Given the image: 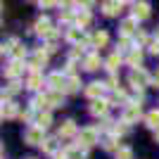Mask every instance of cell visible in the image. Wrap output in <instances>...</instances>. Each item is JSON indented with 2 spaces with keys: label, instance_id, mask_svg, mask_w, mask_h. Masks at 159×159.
<instances>
[{
  "label": "cell",
  "instance_id": "obj_1",
  "mask_svg": "<svg viewBox=\"0 0 159 159\" xmlns=\"http://www.w3.org/2000/svg\"><path fill=\"white\" fill-rule=\"evenodd\" d=\"M140 105L138 102H131V105H126V109H124V114H121V121L124 124H135V121L140 119Z\"/></svg>",
  "mask_w": 159,
  "mask_h": 159
},
{
  "label": "cell",
  "instance_id": "obj_2",
  "mask_svg": "<svg viewBox=\"0 0 159 159\" xmlns=\"http://www.w3.org/2000/svg\"><path fill=\"white\" fill-rule=\"evenodd\" d=\"M36 33H38V36H43V38H50V40L57 36V31H52V29H50V19H48V17H40V19L36 21Z\"/></svg>",
  "mask_w": 159,
  "mask_h": 159
},
{
  "label": "cell",
  "instance_id": "obj_3",
  "mask_svg": "<svg viewBox=\"0 0 159 159\" xmlns=\"http://www.w3.org/2000/svg\"><path fill=\"white\" fill-rule=\"evenodd\" d=\"M128 81H131L135 88H143V86H147V83H150V74H147L145 69H133L131 76H128Z\"/></svg>",
  "mask_w": 159,
  "mask_h": 159
},
{
  "label": "cell",
  "instance_id": "obj_4",
  "mask_svg": "<svg viewBox=\"0 0 159 159\" xmlns=\"http://www.w3.org/2000/svg\"><path fill=\"white\" fill-rule=\"evenodd\" d=\"M24 140H26L29 145H43V143H45V140H43V128H38V126L26 128V133H24Z\"/></svg>",
  "mask_w": 159,
  "mask_h": 159
},
{
  "label": "cell",
  "instance_id": "obj_5",
  "mask_svg": "<svg viewBox=\"0 0 159 159\" xmlns=\"http://www.w3.org/2000/svg\"><path fill=\"white\" fill-rule=\"evenodd\" d=\"M79 143L83 147L95 145V143H98V131H95V128H83V131L79 133Z\"/></svg>",
  "mask_w": 159,
  "mask_h": 159
},
{
  "label": "cell",
  "instance_id": "obj_6",
  "mask_svg": "<svg viewBox=\"0 0 159 159\" xmlns=\"http://www.w3.org/2000/svg\"><path fill=\"white\" fill-rule=\"evenodd\" d=\"M48 83H50V88H52L55 93H60V90H66V79L62 76L60 71H55L48 76Z\"/></svg>",
  "mask_w": 159,
  "mask_h": 159
},
{
  "label": "cell",
  "instance_id": "obj_7",
  "mask_svg": "<svg viewBox=\"0 0 159 159\" xmlns=\"http://www.w3.org/2000/svg\"><path fill=\"white\" fill-rule=\"evenodd\" d=\"M107 109H109V102H107V100H93V105H90V114H93V116H105Z\"/></svg>",
  "mask_w": 159,
  "mask_h": 159
},
{
  "label": "cell",
  "instance_id": "obj_8",
  "mask_svg": "<svg viewBox=\"0 0 159 159\" xmlns=\"http://www.w3.org/2000/svg\"><path fill=\"white\" fill-rule=\"evenodd\" d=\"M150 17V5L147 2H135L133 5V19H147Z\"/></svg>",
  "mask_w": 159,
  "mask_h": 159
},
{
  "label": "cell",
  "instance_id": "obj_9",
  "mask_svg": "<svg viewBox=\"0 0 159 159\" xmlns=\"http://www.w3.org/2000/svg\"><path fill=\"white\" fill-rule=\"evenodd\" d=\"M66 38L71 40V43H81V40H86V36H83V29L81 26H74L66 31ZM86 43H90V40H86Z\"/></svg>",
  "mask_w": 159,
  "mask_h": 159
},
{
  "label": "cell",
  "instance_id": "obj_10",
  "mask_svg": "<svg viewBox=\"0 0 159 159\" xmlns=\"http://www.w3.org/2000/svg\"><path fill=\"white\" fill-rule=\"evenodd\" d=\"M102 93H105V86H102V83H90V86L86 88V95H88V98H93V100H102V98H100Z\"/></svg>",
  "mask_w": 159,
  "mask_h": 159
},
{
  "label": "cell",
  "instance_id": "obj_11",
  "mask_svg": "<svg viewBox=\"0 0 159 159\" xmlns=\"http://www.w3.org/2000/svg\"><path fill=\"white\" fill-rule=\"evenodd\" d=\"M50 124H52V116H50V112H38V116H36V126L45 131Z\"/></svg>",
  "mask_w": 159,
  "mask_h": 159
},
{
  "label": "cell",
  "instance_id": "obj_12",
  "mask_svg": "<svg viewBox=\"0 0 159 159\" xmlns=\"http://www.w3.org/2000/svg\"><path fill=\"white\" fill-rule=\"evenodd\" d=\"M121 7H124V2H105V5H102V12H105L107 17H114V14L121 12Z\"/></svg>",
  "mask_w": 159,
  "mask_h": 159
},
{
  "label": "cell",
  "instance_id": "obj_13",
  "mask_svg": "<svg viewBox=\"0 0 159 159\" xmlns=\"http://www.w3.org/2000/svg\"><path fill=\"white\" fill-rule=\"evenodd\" d=\"M74 133H76V124L74 121H64L60 126V138H71Z\"/></svg>",
  "mask_w": 159,
  "mask_h": 159
},
{
  "label": "cell",
  "instance_id": "obj_14",
  "mask_svg": "<svg viewBox=\"0 0 159 159\" xmlns=\"http://www.w3.org/2000/svg\"><path fill=\"white\" fill-rule=\"evenodd\" d=\"M90 45H93V48H102V45H107V33H105V31L93 33V38H90Z\"/></svg>",
  "mask_w": 159,
  "mask_h": 159
},
{
  "label": "cell",
  "instance_id": "obj_15",
  "mask_svg": "<svg viewBox=\"0 0 159 159\" xmlns=\"http://www.w3.org/2000/svg\"><path fill=\"white\" fill-rule=\"evenodd\" d=\"M21 71H24V66H21V62H17V60H14L12 64L7 66V71H5V76H10V79H14V76H19Z\"/></svg>",
  "mask_w": 159,
  "mask_h": 159
},
{
  "label": "cell",
  "instance_id": "obj_16",
  "mask_svg": "<svg viewBox=\"0 0 159 159\" xmlns=\"http://www.w3.org/2000/svg\"><path fill=\"white\" fill-rule=\"evenodd\" d=\"M145 121H147V126H150V128L157 131V128H159V109H152V112L145 116Z\"/></svg>",
  "mask_w": 159,
  "mask_h": 159
},
{
  "label": "cell",
  "instance_id": "obj_17",
  "mask_svg": "<svg viewBox=\"0 0 159 159\" xmlns=\"http://www.w3.org/2000/svg\"><path fill=\"white\" fill-rule=\"evenodd\" d=\"M83 66H86L88 71H95V69L100 66V57H98V55H88L86 62H83Z\"/></svg>",
  "mask_w": 159,
  "mask_h": 159
},
{
  "label": "cell",
  "instance_id": "obj_18",
  "mask_svg": "<svg viewBox=\"0 0 159 159\" xmlns=\"http://www.w3.org/2000/svg\"><path fill=\"white\" fill-rule=\"evenodd\" d=\"M26 86L31 88V90H38V88L43 86V76H40V74H31V79L26 81Z\"/></svg>",
  "mask_w": 159,
  "mask_h": 159
},
{
  "label": "cell",
  "instance_id": "obj_19",
  "mask_svg": "<svg viewBox=\"0 0 159 159\" xmlns=\"http://www.w3.org/2000/svg\"><path fill=\"white\" fill-rule=\"evenodd\" d=\"M14 114H17V107L12 102H2V119H12Z\"/></svg>",
  "mask_w": 159,
  "mask_h": 159
},
{
  "label": "cell",
  "instance_id": "obj_20",
  "mask_svg": "<svg viewBox=\"0 0 159 159\" xmlns=\"http://www.w3.org/2000/svg\"><path fill=\"white\" fill-rule=\"evenodd\" d=\"M76 21H79V26H81V29L88 26V24H90V12H88V10H81V12L76 14Z\"/></svg>",
  "mask_w": 159,
  "mask_h": 159
},
{
  "label": "cell",
  "instance_id": "obj_21",
  "mask_svg": "<svg viewBox=\"0 0 159 159\" xmlns=\"http://www.w3.org/2000/svg\"><path fill=\"white\" fill-rule=\"evenodd\" d=\"M140 62H143V52H140L138 48H135V50H131V55H128V64H131V66H138Z\"/></svg>",
  "mask_w": 159,
  "mask_h": 159
},
{
  "label": "cell",
  "instance_id": "obj_22",
  "mask_svg": "<svg viewBox=\"0 0 159 159\" xmlns=\"http://www.w3.org/2000/svg\"><path fill=\"white\" fill-rule=\"evenodd\" d=\"M133 29H135V19H124L121 21V33H124V36L133 33Z\"/></svg>",
  "mask_w": 159,
  "mask_h": 159
},
{
  "label": "cell",
  "instance_id": "obj_23",
  "mask_svg": "<svg viewBox=\"0 0 159 159\" xmlns=\"http://www.w3.org/2000/svg\"><path fill=\"white\" fill-rule=\"evenodd\" d=\"M119 64H121V57H119V55H112V57L107 60V69H109V71H116Z\"/></svg>",
  "mask_w": 159,
  "mask_h": 159
},
{
  "label": "cell",
  "instance_id": "obj_24",
  "mask_svg": "<svg viewBox=\"0 0 159 159\" xmlns=\"http://www.w3.org/2000/svg\"><path fill=\"white\" fill-rule=\"evenodd\" d=\"M116 159H133V150L131 147H119L116 150Z\"/></svg>",
  "mask_w": 159,
  "mask_h": 159
},
{
  "label": "cell",
  "instance_id": "obj_25",
  "mask_svg": "<svg viewBox=\"0 0 159 159\" xmlns=\"http://www.w3.org/2000/svg\"><path fill=\"white\" fill-rule=\"evenodd\" d=\"M79 90V79L71 76V79H66V93H76Z\"/></svg>",
  "mask_w": 159,
  "mask_h": 159
},
{
  "label": "cell",
  "instance_id": "obj_26",
  "mask_svg": "<svg viewBox=\"0 0 159 159\" xmlns=\"http://www.w3.org/2000/svg\"><path fill=\"white\" fill-rule=\"evenodd\" d=\"M43 152H48V154H55V150H57V143H55V140H45V143H43Z\"/></svg>",
  "mask_w": 159,
  "mask_h": 159
},
{
  "label": "cell",
  "instance_id": "obj_27",
  "mask_svg": "<svg viewBox=\"0 0 159 159\" xmlns=\"http://www.w3.org/2000/svg\"><path fill=\"white\" fill-rule=\"evenodd\" d=\"M48 100H50V107H60V105H62V95H60V93H55V90L48 95Z\"/></svg>",
  "mask_w": 159,
  "mask_h": 159
},
{
  "label": "cell",
  "instance_id": "obj_28",
  "mask_svg": "<svg viewBox=\"0 0 159 159\" xmlns=\"http://www.w3.org/2000/svg\"><path fill=\"white\" fill-rule=\"evenodd\" d=\"M102 145H105V150H119V147H116V140H114V135H107V138L102 140Z\"/></svg>",
  "mask_w": 159,
  "mask_h": 159
},
{
  "label": "cell",
  "instance_id": "obj_29",
  "mask_svg": "<svg viewBox=\"0 0 159 159\" xmlns=\"http://www.w3.org/2000/svg\"><path fill=\"white\" fill-rule=\"evenodd\" d=\"M24 55H26L24 45H17V43H14V60H17V62H21V60H24Z\"/></svg>",
  "mask_w": 159,
  "mask_h": 159
},
{
  "label": "cell",
  "instance_id": "obj_30",
  "mask_svg": "<svg viewBox=\"0 0 159 159\" xmlns=\"http://www.w3.org/2000/svg\"><path fill=\"white\" fill-rule=\"evenodd\" d=\"M112 102H126V93H124V90H116V93L112 95Z\"/></svg>",
  "mask_w": 159,
  "mask_h": 159
},
{
  "label": "cell",
  "instance_id": "obj_31",
  "mask_svg": "<svg viewBox=\"0 0 159 159\" xmlns=\"http://www.w3.org/2000/svg\"><path fill=\"white\" fill-rule=\"evenodd\" d=\"M150 50H152V55H159V40H154V43H152V48H150Z\"/></svg>",
  "mask_w": 159,
  "mask_h": 159
},
{
  "label": "cell",
  "instance_id": "obj_32",
  "mask_svg": "<svg viewBox=\"0 0 159 159\" xmlns=\"http://www.w3.org/2000/svg\"><path fill=\"white\" fill-rule=\"evenodd\" d=\"M114 133H119V135H121V133H126V126H114Z\"/></svg>",
  "mask_w": 159,
  "mask_h": 159
},
{
  "label": "cell",
  "instance_id": "obj_33",
  "mask_svg": "<svg viewBox=\"0 0 159 159\" xmlns=\"http://www.w3.org/2000/svg\"><path fill=\"white\" fill-rule=\"evenodd\" d=\"M55 159H69V154H66V152H57V154H55Z\"/></svg>",
  "mask_w": 159,
  "mask_h": 159
},
{
  "label": "cell",
  "instance_id": "obj_34",
  "mask_svg": "<svg viewBox=\"0 0 159 159\" xmlns=\"http://www.w3.org/2000/svg\"><path fill=\"white\" fill-rule=\"evenodd\" d=\"M74 66H76V64H74V62H69V64H66V74H74Z\"/></svg>",
  "mask_w": 159,
  "mask_h": 159
},
{
  "label": "cell",
  "instance_id": "obj_35",
  "mask_svg": "<svg viewBox=\"0 0 159 159\" xmlns=\"http://www.w3.org/2000/svg\"><path fill=\"white\" fill-rule=\"evenodd\" d=\"M154 140H157V143H159V128H157V131H154Z\"/></svg>",
  "mask_w": 159,
  "mask_h": 159
},
{
  "label": "cell",
  "instance_id": "obj_36",
  "mask_svg": "<svg viewBox=\"0 0 159 159\" xmlns=\"http://www.w3.org/2000/svg\"><path fill=\"white\" fill-rule=\"evenodd\" d=\"M154 83H157V86H159V74H157V76H154Z\"/></svg>",
  "mask_w": 159,
  "mask_h": 159
}]
</instances>
